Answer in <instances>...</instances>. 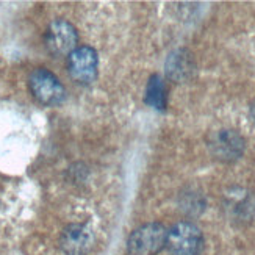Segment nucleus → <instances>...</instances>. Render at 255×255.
<instances>
[{
  "mask_svg": "<svg viewBox=\"0 0 255 255\" xmlns=\"http://www.w3.org/2000/svg\"><path fill=\"white\" fill-rule=\"evenodd\" d=\"M97 52L93 47H77L69 55V74L79 83H91L97 77Z\"/></svg>",
  "mask_w": 255,
  "mask_h": 255,
  "instance_id": "423d86ee",
  "label": "nucleus"
},
{
  "mask_svg": "<svg viewBox=\"0 0 255 255\" xmlns=\"http://www.w3.org/2000/svg\"><path fill=\"white\" fill-rule=\"evenodd\" d=\"M77 30L68 20H55L46 33V46L55 57L71 55L77 49Z\"/></svg>",
  "mask_w": 255,
  "mask_h": 255,
  "instance_id": "20e7f679",
  "label": "nucleus"
},
{
  "mask_svg": "<svg viewBox=\"0 0 255 255\" xmlns=\"http://www.w3.org/2000/svg\"><path fill=\"white\" fill-rule=\"evenodd\" d=\"M166 248L171 255H199L204 248L202 232L188 221L177 223L168 230Z\"/></svg>",
  "mask_w": 255,
  "mask_h": 255,
  "instance_id": "f257e3e1",
  "label": "nucleus"
},
{
  "mask_svg": "<svg viewBox=\"0 0 255 255\" xmlns=\"http://www.w3.org/2000/svg\"><path fill=\"white\" fill-rule=\"evenodd\" d=\"M208 147L213 157L221 161H235L245 152V139L235 130H218L208 141Z\"/></svg>",
  "mask_w": 255,
  "mask_h": 255,
  "instance_id": "39448f33",
  "label": "nucleus"
},
{
  "mask_svg": "<svg viewBox=\"0 0 255 255\" xmlns=\"http://www.w3.org/2000/svg\"><path fill=\"white\" fill-rule=\"evenodd\" d=\"M144 101L155 110L166 108V104H168V91H166V85L160 75H152L149 79Z\"/></svg>",
  "mask_w": 255,
  "mask_h": 255,
  "instance_id": "1a4fd4ad",
  "label": "nucleus"
},
{
  "mask_svg": "<svg viewBox=\"0 0 255 255\" xmlns=\"http://www.w3.org/2000/svg\"><path fill=\"white\" fill-rule=\"evenodd\" d=\"M168 230L158 223L138 227L128 238V252L131 255H155L166 246Z\"/></svg>",
  "mask_w": 255,
  "mask_h": 255,
  "instance_id": "f03ea898",
  "label": "nucleus"
},
{
  "mask_svg": "<svg viewBox=\"0 0 255 255\" xmlns=\"http://www.w3.org/2000/svg\"><path fill=\"white\" fill-rule=\"evenodd\" d=\"M251 115H252V118H254V121H255V102L251 105Z\"/></svg>",
  "mask_w": 255,
  "mask_h": 255,
  "instance_id": "9d476101",
  "label": "nucleus"
},
{
  "mask_svg": "<svg viewBox=\"0 0 255 255\" xmlns=\"http://www.w3.org/2000/svg\"><path fill=\"white\" fill-rule=\"evenodd\" d=\"M94 235L91 229L82 224H71L61 234L60 246L68 255H85L93 249Z\"/></svg>",
  "mask_w": 255,
  "mask_h": 255,
  "instance_id": "0eeeda50",
  "label": "nucleus"
},
{
  "mask_svg": "<svg viewBox=\"0 0 255 255\" xmlns=\"http://www.w3.org/2000/svg\"><path fill=\"white\" fill-rule=\"evenodd\" d=\"M194 71V61L190 53L185 50H179L172 55H169L168 63H166V72L168 77L175 82L186 80Z\"/></svg>",
  "mask_w": 255,
  "mask_h": 255,
  "instance_id": "6e6552de",
  "label": "nucleus"
},
{
  "mask_svg": "<svg viewBox=\"0 0 255 255\" xmlns=\"http://www.w3.org/2000/svg\"><path fill=\"white\" fill-rule=\"evenodd\" d=\"M28 85H30L31 94L35 96V99L41 104L55 107L63 102L64 88L50 71L44 68L35 69L28 79Z\"/></svg>",
  "mask_w": 255,
  "mask_h": 255,
  "instance_id": "7ed1b4c3",
  "label": "nucleus"
}]
</instances>
